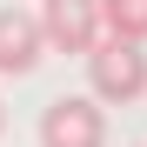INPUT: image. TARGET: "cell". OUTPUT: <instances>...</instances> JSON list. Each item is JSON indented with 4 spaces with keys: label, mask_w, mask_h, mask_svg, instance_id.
Returning <instances> with one entry per match:
<instances>
[{
    "label": "cell",
    "mask_w": 147,
    "mask_h": 147,
    "mask_svg": "<svg viewBox=\"0 0 147 147\" xmlns=\"http://www.w3.org/2000/svg\"><path fill=\"white\" fill-rule=\"evenodd\" d=\"M80 60H87V87H94V100H100V107H127V100L147 94V47H140V40H114V34H100Z\"/></svg>",
    "instance_id": "obj_1"
},
{
    "label": "cell",
    "mask_w": 147,
    "mask_h": 147,
    "mask_svg": "<svg viewBox=\"0 0 147 147\" xmlns=\"http://www.w3.org/2000/svg\"><path fill=\"white\" fill-rule=\"evenodd\" d=\"M40 147H107V114L94 94H60L40 114Z\"/></svg>",
    "instance_id": "obj_2"
},
{
    "label": "cell",
    "mask_w": 147,
    "mask_h": 147,
    "mask_svg": "<svg viewBox=\"0 0 147 147\" xmlns=\"http://www.w3.org/2000/svg\"><path fill=\"white\" fill-rule=\"evenodd\" d=\"M40 40L47 54H87L100 40V0H40Z\"/></svg>",
    "instance_id": "obj_3"
},
{
    "label": "cell",
    "mask_w": 147,
    "mask_h": 147,
    "mask_svg": "<svg viewBox=\"0 0 147 147\" xmlns=\"http://www.w3.org/2000/svg\"><path fill=\"white\" fill-rule=\"evenodd\" d=\"M40 54H47V40H40V20L27 13V7H0V74H34L40 67Z\"/></svg>",
    "instance_id": "obj_4"
},
{
    "label": "cell",
    "mask_w": 147,
    "mask_h": 147,
    "mask_svg": "<svg viewBox=\"0 0 147 147\" xmlns=\"http://www.w3.org/2000/svg\"><path fill=\"white\" fill-rule=\"evenodd\" d=\"M100 34L147 47V0H100Z\"/></svg>",
    "instance_id": "obj_5"
},
{
    "label": "cell",
    "mask_w": 147,
    "mask_h": 147,
    "mask_svg": "<svg viewBox=\"0 0 147 147\" xmlns=\"http://www.w3.org/2000/svg\"><path fill=\"white\" fill-rule=\"evenodd\" d=\"M0 127H7V107H0Z\"/></svg>",
    "instance_id": "obj_6"
}]
</instances>
